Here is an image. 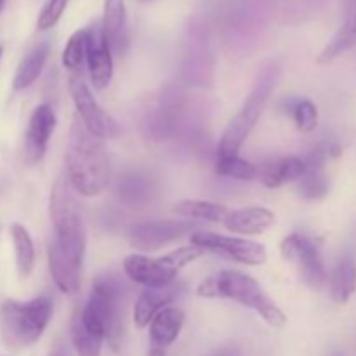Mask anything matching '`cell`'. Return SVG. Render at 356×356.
<instances>
[{
  "label": "cell",
  "instance_id": "ba28073f",
  "mask_svg": "<svg viewBox=\"0 0 356 356\" xmlns=\"http://www.w3.org/2000/svg\"><path fill=\"white\" fill-rule=\"evenodd\" d=\"M68 89L72 94V99L76 108V117L82 120L83 127L90 132L92 136L99 139H113L120 134V127H118L117 120L111 118L99 103L96 97L90 92L89 86L83 80L82 73L72 72L68 79Z\"/></svg>",
  "mask_w": 356,
  "mask_h": 356
},
{
  "label": "cell",
  "instance_id": "e575fe53",
  "mask_svg": "<svg viewBox=\"0 0 356 356\" xmlns=\"http://www.w3.org/2000/svg\"><path fill=\"white\" fill-rule=\"evenodd\" d=\"M2 54H3V49H2V45H0V59H2Z\"/></svg>",
  "mask_w": 356,
  "mask_h": 356
},
{
  "label": "cell",
  "instance_id": "ffe728a7",
  "mask_svg": "<svg viewBox=\"0 0 356 356\" xmlns=\"http://www.w3.org/2000/svg\"><path fill=\"white\" fill-rule=\"evenodd\" d=\"M305 174V162L299 156H282L264 163L259 169V179L266 188H280L298 181Z\"/></svg>",
  "mask_w": 356,
  "mask_h": 356
},
{
  "label": "cell",
  "instance_id": "d4e9b609",
  "mask_svg": "<svg viewBox=\"0 0 356 356\" xmlns=\"http://www.w3.org/2000/svg\"><path fill=\"white\" fill-rule=\"evenodd\" d=\"M177 216L188 219H200V221L222 222L228 216V209L221 204L207 200H183L177 202L172 209Z\"/></svg>",
  "mask_w": 356,
  "mask_h": 356
},
{
  "label": "cell",
  "instance_id": "8992f818",
  "mask_svg": "<svg viewBox=\"0 0 356 356\" xmlns=\"http://www.w3.org/2000/svg\"><path fill=\"white\" fill-rule=\"evenodd\" d=\"M204 254L197 245L179 247L160 257H148L145 254H131L124 259V271L132 282L145 287H165L174 284L184 266L193 263Z\"/></svg>",
  "mask_w": 356,
  "mask_h": 356
},
{
  "label": "cell",
  "instance_id": "8d00e7d4",
  "mask_svg": "<svg viewBox=\"0 0 356 356\" xmlns=\"http://www.w3.org/2000/svg\"><path fill=\"white\" fill-rule=\"evenodd\" d=\"M139 2H149V0H139Z\"/></svg>",
  "mask_w": 356,
  "mask_h": 356
},
{
  "label": "cell",
  "instance_id": "2e32d148",
  "mask_svg": "<svg viewBox=\"0 0 356 356\" xmlns=\"http://www.w3.org/2000/svg\"><path fill=\"white\" fill-rule=\"evenodd\" d=\"M181 285L170 284L165 287H146L134 306V323L138 329L149 325L155 315L170 305L181 294Z\"/></svg>",
  "mask_w": 356,
  "mask_h": 356
},
{
  "label": "cell",
  "instance_id": "44dd1931",
  "mask_svg": "<svg viewBox=\"0 0 356 356\" xmlns=\"http://www.w3.org/2000/svg\"><path fill=\"white\" fill-rule=\"evenodd\" d=\"M117 195L122 204L129 207H141L155 195V183L148 174L129 172L118 179Z\"/></svg>",
  "mask_w": 356,
  "mask_h": 356
},
{
  "label": "cell",
  "instance_id": "f1b7e54d",
  "mask_svg": "<svg viewBox=\"0 0 356 356\" xmlns=\"http://www.w3.org/2000/svg\"><path fill=\"white\" fill-rule=\"evenodd\" d=\"M72 339L79 356H101L104 339L103 337L96 336V334L89 332V330L82 325V322H80L79 318V313H75L72 320Z\"/></svg>",
  "mask_w": 356,
  "mask_h": 356
},
{
  "label": "cell",
  "instance_id": "e0dca14e",
  "mask_svg": "<svg viewBox=\"0 0 356 356\" xmlns=\"http://www.w3.org/2000/svg\"><path fill=\"white\" fill-rule=\"evenodd\" d=\"M222 225L238 235H261L275 225V214L264 207H245L228 212Z\"/></svg>",
  "mask_w": 356,
  "mask_h": 356
},
{
  "label": "cell",
  "instance_id": "277c9868",
  "mask_svg": "<svg viewBox=\"0 0 356 356\" xmlns=\"http://www.w3.org/2000/svg\"><path fill=\"white\" fill-rule=\"evenodd\" d=\"M278 66L277 63H270V65L264 66L263 70L257 75L256 83H254L252 90H250L249 97L243 103L240 113L229 122V125L226 127L225 134H222L221 141H219L218 148V156H233L238 155L240 148L245 143V139L249 138L250 131L254 129V125L259 120L261 113H263L264 106H266L268 99H270V94L273 90L275 83L278 79Z\"/></svg>",
  "mask_w": 356,
  "mask_h": 356
},
{
  "label": "cell",
  "instance_id": "9a60e30c",
  "mask_svg": "<svg viewBox=\"0 0 356 356\" xmlns=\"http://www.w3.org/2000/svg\"><path fill=\"white\" fill-rule=\"evenodd\" d=\"M327 156L329 155H327L325 146L318 145L302 159L305 174L298 179V191L306 200H320L329 193L330 183L325 176Z\"/></svg>",
  "mask_w": 356,
  "mask_h": 356
},
{
  "label": "cell",
  "instance_id": "7a4b0ae2",
  "mask_svg": "<svg viewBox=\"0 0 356 356\" xmlns=\"http://www.w3.org/2000/svg\"><path fill=\"white\" fill-rule=\"evenodd\" d=\"M198 298L232 299L245 308L254 309L268 325L282 329L287 323L285 313L264 294L263 287L249 275L236 270H222L205 278L197 289Z\"/></svg>",
  "mask_w": 356,
  "mask_h": 356
},
{
  "label": "cell",
  "instance_id": "4dcf8cb0",
  "mask_svg": "<svg viewBox=\"0 0 356 356\" xmlns=\"http://www.w3.org/2000/svg\"><path fill=\"white\" fill-rule=\"evenodd\" d=\"M68 2L70 0H49L47 6L42 9L40 16H38V28H40V30H49V28L54 26V24L61 19Z\"/></svg>",
  "mask_w": 356,
  "mask_h": 356
},
{
  "label": "cell",
  "instance_id": "603a6c76",
  "mask_svg": "<svg viewBox=\"0 0 356 356\" xmlns=\"http://www.w3.org/2000/svg\"><path fill=\"white\" fill-rule=\"evenodd\" d=\"M356 291V263L351 256H344L337 261L330 275V296L337 305L350 301Z\"/></svg>",
  "mask_w": 356,
  "mask_h": 356
},
{
  "label": "cell",
  "instance_id": "484cf974",
  "mask_svg": "<svg viewBox=\"0 0 356 356\" xmlns=\"http://www.w3.org/2000/svg\"><path fill=\"white\" fill-rule=\"evenodd\" d=\"M10 236H13L14 252H16L17 273H19L21 278H28L31 271H33L35 264L33 240H31L28 229L21 226L19 222H14L10 226Z\"/></svg>",
  "mask_w": 356,
  "mask_h": 356
},
{
  "label": "cell",
  "instance_id": "4fadbf2b",
  "mask_svg": "<svg viewBox=\"0 0 356 356\" xmlns=\"http://www.w3.org/2000/svg\"><path fill=\"white\" fill-rule=\"evenodd\" d=\"M56 129V115L49 104H38L28 122L24 136V160L28 163H38L47 152L49 139Z\"/></svg>",
  "mask_w": 356,
  "mask_h": 356
},
{
  "label": "cell",
  "instance_id": "d590c367",
  "mask_svg": "<svg viewBox=\"0 0 356 356\" xmlns=\"http://www.w3.org/2000/svg\"><path fill=\"white\" fill-rule=\"evenodd\" d=\"M51 356H65V355H61V353H52Z\"/></svg>",
  "mask_w": 356,
  "mask_h": 356
},
{
  "label": "cell",
  "instance_id": "5bb4252c",
  "mask_svg": "<svg viewBox=\"0 0 356 356\" xmlns=\"http://www.w3.org/2000/svg\"><path fill=\"white\" fill-rule=\"evenodd\" d=\"M101 30H103L111 54H127L131 47V33H129L125 0H104Z\"/></svg>",
  "mask_w": 356,
  "mask_h": 356
},
{
  "label": "cell",
  "instance_id": "6da1fadb",
  "mask_svg": "<svg viewBox=\"0 0 356 356\" xmlns=\"http://www.w3.org/2000/svg\"><path fill=\"white\" fill-rule=\"evenodd\" d=\"M66 163L70 183L82 197H97L110 183V156L103 139L90 134L79 117L70 129Z\"/></svg>",
  "mask_w": 356,
  "mask_h": 356
},
{
  "label": "cell",
  "instance_id": "7c38bea8",
  "mask_svg": "<svg viewBox=\"0 0 356 356\" xmlns=\"http://www.w3.org/2000/svg\"><path fill=\"white\" fill-rule=\"evenodd\" d=\"M86 61L94 89L103 90L113 76V54L108 47L101 23L86 28Z\"/></svg>",
  "mask_w": 356,
  "mask_h": 356
},
{
  "label": "cell",
  "instance_id": "f546056e",
  "mask_svg": "<svg viewBox=\"0 0 356 356\" xmlns=\"http://www.w3.org/2000/svg\"><path fill=\"white\" fill-rule=\"evenodd\" d=\"M83 59H86V30H79L70 37L63 51V65L70 72H79Z\"/></svg>",
  "mask_w": 356,
  "mask_h": 356
},
{
  "label": "cell",
  "instance_id": "d6a6232c",
  "mask_svg": "<svg viewBox=\"0 0 356 356\" xmlns=\"http://www.w3.org/2000/svg\"><path fill=\"white\" fill-rule=\"evenodd\" d=\"M148 356H167V350H162V348H152L148 351Z\"/></svg>",
  "mask_w": 356,
  "mask_h": 356
},
{
  "label": "cell",
  "instance_id": "52a82bcc",
  "mask_svg": "<svg viewBox=\"0 0 356 356\" xmlns=\"http://www.w3.org/2000/svg\"><path fill=\"white\" fill-rule=\"evenodd\" d=\"M124 289L111 275H103L92 285L83 309L92 313L104 327V341L118 351L124 337Z\"/></svg>",
  "mask_w": 356,
  "mask_h": 356
},
{
  "label": "cell",
  "instance_id": "836d02e7",
  "mask_svg": "<svg viewBox=\"0 0 356 356\" xmlns=\"http://www.w3.org/2000/svg\"><path fill=\"white\" fill-rule=\"evenodd\" d=\"M3 6H6V0H0V13H2Z\"/></svg>",
  "mask_w": 356,
  "mask_h": 356
},
{
  "label": "cell",
  "instance_id": "5b68a950",
  "mask_svg": "<svg viewBox=\"0 0 356 356\" xmlns=\"http://www.w3.org/2000/svg\"><path fill=\"white\" fill-rule=\"evenodd\" d=\"M52 316V301L49 298H35L31 301H9L0 306L2 336L10 346H28L40 339Z\"/></svg>",
  "mask_w": 356,
  "mask_h": 356
},
{
  "label": "cell",
  "instance_id": "ac0fdd59",
  "mask_svg": "<svg viewBox=\"0 0 356 356\" xmlns=\"http://www.w3.org/2000/svg\"><path fill=\"white\" fill-rule=\"evenodd\" d=\"M49 268L59 291L65 294H76L80 291L82 264L75 263L68 254L63 252L54 240L49 243Z\"/></svg>",
  "mask_w": 356,
  "mask_h": 356
},
{
  "label": "cell",
  "instance_id": "3957f363",
  "mask_svg": "<svg viewBox=\"0 0 356 356\" xmlns=\"http://www.w3.org/2000/svg\"><path fill=\"white\" fill-rule=\"evenodd\" d=\"M49 211L54 226L56 245L68 254L75 263L83 264L87 245L86 222L68 183L63 177H59L52 186Z\"/></svg>",
  "mask_w": 356,
  "mask_h": 356
},
{
  "label": "cell",
  "instance_id": "d6986e66",
  "mask_svg": "<svg viewBox=\"0 0 356 356\" xmlns=\"http://www.w3.org/2000/svg\"><path fill=\"white\" fill-rule=\"evenodd\" d=\"M184 325V312L177 306H167L149 322V343L152 348L167 350L179 337Z\"/></svg>",
  "mask_w": 356,
  "mask_h": 356
},
{
  "label": "cell",
  "instance_id": "30bf717a",
  "mask_svg": "<svg viewBox=\"0 0 356 356\" xmlns=\"http://www.w3.org/2000/svg\"><path fill=\"white\" fill-rule=\"evenodd\" d=\"M191 243L204 250L225 256L236 263L257 266L268 261V252L263 243H257L254 240L236 238V236L219 235L212 232H197L191 235Z\"/></svg>",
  "mask_w": 356,
  "mask_h": 356
},
{
  "label": "cell",
  "instance_id": "1f68e13d",
  "mask_svg": "<svg viewBox=\"0 0 356 356\" xmlns=\"http://www.w3.org/2000/svg\"><path fill=\"white\" fill-rule=\"evenodd\" d=\"M344 9H346V14L356 10V0H344Z\"/></svg>",
  "mask_w": 356,
  "mask_h": 356
},
{
  "label": "cell",
  "instance_id": "8fae6325",
  "mask_svg": "<svg viewBox=\"0 0 356 356\" xmlns=\"http://www.w3.org/2000/svg\"><path fill=\"white\" fill-rule=\"evenodd\" d=\"M197 229L193 221H152L134 225L129 232V242L134 249L153 252Z\"/></svg>",
  "mask_w": 356,
  "mask_h": 356
},
{
  "label": "cell",
  "instance_id": "7402d4cb",
  "mask_svg": "<svg viewBox=\"0 0 356 356\" xmlns=\"http://www.w3.org/2000/svg\"><path fill=\"white\" fill-rule=\"evenodd\" d=\"M49 51H51V44L47 40L40 42L35 45L30 52L23 58L16 70V75L13 79V89L23 90L30 87L35 80L40 76L42 70H44L45 61L49 58Z\"/></svg>",
  "mask_w": 356,
  "mask_h": 356
},
{
  "label": "cell",
  "instance_id": "83f0119b",
  "mask_svg": "<svg viewBox=\"0 0 356 356\" xmlns=\"http://www.w3.org/2000/svg\"><path fill=\"white\" fill-rule=\"evenodd\" d=\"M216 170H218L219 176L236 181H254L259 176V169L254 163L240 159L238 155L218 156Z\"/></svg>",
  "mask_w": 356,
  "mask_h": 356
},
{
  "label": "cell",
  "instance_id": "cb8c5ba5",
  "mask_svg": "<svg viewBox=\"0 0 356 356\" xmlns=\"http://www.w3.org/2000/svg\"><path fill=\"white\" fill-rule=\"evenodd\" d=\"M355 45H356V10L348 14L343 26L337 30V33L334 35L332 40L327 44V47L320 52V56L316 58V63H318V65H329V63H332L334 59L343 56L344 52H348L351 47H355Z\"/></svg>",
  "mask_w": 356,
  "mask_h": 356
},
{
  "label": "cell",
  "instance_id": "9c48e42d",
  "mask_svg": "<svg viewBox=\"0 0 356 356\" xmlns=\"http://www.w3.org/2000/svg\"><path fill=\"white\" fill-rule=\"evenodd\" d=\"M280 252L285 261L298 264L301 277L312 289L318 291L327 280L325 264H323L320 243L315 238L302 233H292L280 243Z\"/></svg>",
  "mask_w": 356,
  "mask_h": 356
},
{
  "label": "cell",
  "instance_id": "4316f807",
  "mask_svg": "<svg viewBox=\"0 0 356 356\" xmlns=\"http://www.w3.org/2000/svg\"><path fill=\"white\" fill-rule=\"evenodd\" d=\"M282 110L294 118L299 131L312 132L318 124V110L309 99H301V97H289L282 101Z\"/></svg>",
  "mask_w": 356,
  "mask_h": 356
}]
</instances>
